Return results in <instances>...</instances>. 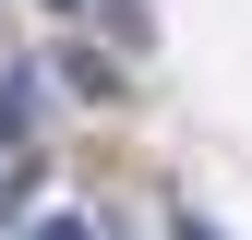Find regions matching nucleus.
<instances>
[{
  "label": "nucleus",
  "instance_id": "nucleus-1",
  "mask_svg": "<svg viewBox=\"0 0 252 240\" xmlns=\"http://www.w3.org/2000/svg\"><path fill=\"white\" fill-rule=\"evenodd\" d=\"M24 240H96V228H84V216H36Z\"/></svg>",
  "mask_w": 252,
  "mask_h": 240
},
{
  "label": "nucleus",
  "instance_id": "nucleus-3",
  "mask_svg": "<svg viewBox=\"0 0 252 240\" xmlns=\"http://www.w3.org/2000/svg\"><path fill=\"white\" fill-rule=\"evenodd\" d=\"M48 12H72V0H48Z\"/></svg>",
  "mask_w": 252,
  "mask_h": 240
},
{
  "label": "nucleus",
  "instance_id": "nucleus-2",
  "mask_svg": "<svg viewBox=\"0 0 252 240\" xmlns=\"http://www.w3.org/2000/svg\"><path fill=\"white\" fill-rule=\"evenodd\" d=\"M168 240H216V228H204V216H192V204H180V216H168Z\"/></svg>",
  "mask_w": 252,
  "mask_h": 240
}]
</instances>
